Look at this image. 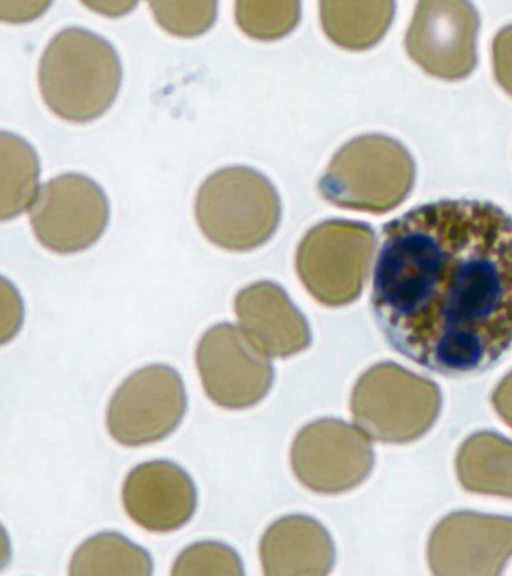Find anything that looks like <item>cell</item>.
I'll use <instances>...</instances> for the list:
<instances>
[{
    "label": "cell",
    "mask_w": 512,
    "mask_h": 576,
    "mask_svg": "<svg viewBox=\"0 0 512 576\" xmlns=\"http://www.w3.org/2000/svg\"><path fill=\"white\" fill-rule=\"evenodd\" d=\"M371 308L388 344L445 376L491 367L512 345V217L439 200L380 233Z\"/></svg>",
    "instance_id": "6da1fadb"
},
{
    "label": "cell",
    "mask_w": 512,
    "mask_h": 576,
    "mask_svg": "<svg viewBox=\"0 0 512 576\" xmlns=\"http://www.w3.org/2000/svg\"><path fill=\"white\" fill-rule=\"evenodd\" d=\"M121 76L113 46L79 27L59 31L45 48L38 68L44 102L54 114L72 122L101 116L115 100Z\"/></svg>",
    "instance_id": "7a4b0ae2"
},
{
    "label": "cell",
    "mask_w": 512,
    "mask_h": 576,
    "mask_svg": "<svg viewBox=\"0 0 512 576\" xmlns=\"http://www.w3.org/2000/svg\"><path fill=\"white\" fill-rule=\"evenodd\" d=\"M426 385L393 365L369 371L351 402L354 423L367 436L404 443L421 436L436 417L437 406Z\"/></svg>",
    "instance_id": "3957f363"
},
{
    "label": "cell",
    "mask_w": 512,
    "mask_h": 576,
    "mask_svg": "<svg viewBox=\"0 0 512 576\" xmlns=\"http://www.w3.org/2000/svg\"><path fill=\"white\" fill-rule=\"evenodd\" d=\"M186 405L180 375L167 365H149L132 373L115 391L107 409V428L124 446L154 443L176 429Z\"/></svg>",
    "instance_id": "277c9868"
},
{
    "label": "cell",
    "mask_w": 512,
    "mask_h": 576,
    "mask_svg": "<svg viewBox=\"0 0 512 576\" xmlns=\"http://www.w3.org/2000/svg\"><path fill=\"white\" fill-rule=\"evenodd\" d=\"M29 216L39 242L57 253H74L94 244L104 231L109 206L92 179L66 173L38 189Z\"/></svg>",
    "instance_id": "5b68a950"
},
{
    "label": "cell",
    "mask_w": 512,
    "mask_h": 576,
    "mask_svg": "<svg viewBox=\"0 0 512 576\" xmlns=\"http://www.w3.org/2000/svg\"><path fill=\"white\" fill-rule=\"evenodd\" d=\"M374 463L366 435L335 418L310 423L297 434L291 465L298 480L310 490L337 494L362 483Z\"/></svg>",
    "instance_id": "8992f818"
},
{
    "label": "cell",
    "mask_w": 512,
    "mask_h": 576,
    "mask_svg": "<svg viewBox=\"0 0 512 576\" xmlns=\"http://www.w3.org/2000/svg\"><path fill=\"white\" fill-rule=\"evenodd\" d=\"M478 16L466 1H421L406 35L410 57L426 72L454 80L475 66Z\"/></svg>",
    "instance_id": "52a82bcc"
},
{
    "label": "cell",
    "mask_w": 512,
    "mask_h": 576,
    "mask_svg": "<svg viewBox=\"0 0 512 576\" xmlns=\"http://www.w3.org/2000/svg\"><path fill=\"white\" fill-rule=\"evenodd\" d=\"M127 515L151 532H171L186 524L197 502L190 476L178 465L154 460L134 467L122 487Z\"/></svg>",
    "instance_id": "ba28073f"
},
{
    "label": "cell",
    "mask_w": 512,
    "mask_h": 576,
    "mask_svg": "<svg viewBox=\"0 0 512 576\" xmlns=\"http://www.w3.org/2000/svg\"><path fill=\"white\" fill-rule=\"evenodd\" d=\"M226 328H213L200 340L196 363L208 397L227 409H241L266 393L271 373L267 365L248 359Z\"/></svg>",
    "instance_id": "9c48e42d"
},
{
    "label": "cell",
    "mask_w": 512,
    "mask_h": 576,
    "mask_svg": "<svg viewBox=\"0 0 512 576\" xmlns=\"http://www.w3.org/2000/svg\"><path fill=\"white\" fill-rule=\"evenodd\" d=\"M260 556L268 576L325 575L333 566L335 552L324 527L304 515L286 516L274 522L261 540Z\"/></svg>",
    "instance_id": "30bf717a"
},
{
    "label": "cell",
    "mask_w": 512,
    "mask_h": 576,
    "mask_svg": "<svg viewBox=\"0 0 512 576\" xmlns=\"http://www.w3.org/2000/svg\"><path fill=\"white\" fill-rule=\"evenodd\" d=\"M152 560L142 547L117 532H101L85 540L74 552L69 575L149 576Z\"/></svg>",
    "instance_id": "8fae6325"
},
{
    "label": "cell",
    "mask_w": 512,
    "mask_h": 576,
    "mask_svg": "<svg viewBox=\"0 0 512 576\" xmlns=\"http://www.w3.org/2000/svg\"><path fill=\"white\" fill-rule=\"evenodd\" d=\"M0 217L19 215L37 195L38 157L31 145L10 132L0 134Z\"/></svg>",
    "instance_id": "7c38bea8"
},
{
    "label": "cell",
    "mask_w": 512,
    "mask_h": 576,
    "mask_svg": "<svg viewBox=\"0 0 512 576\" xmlns=\"http://www.w3.org/2000/svg\"><path fill=\"white\" fill-rule=\"evenodd\" d=\"M172 575H243L236 552L225 544L204 541L186 547L175 559Z\"/></svg>",
    "instance_id": "4fadbf2b"
},
{
    "label": "cell",
    "mask_w": 512,
    "mask_h": 576,
    "mask_svg": "<svg viewBox=\"0 0 512 576\" xmlns=\"http://www.w3.org/2000/svg\"><path fill=\"white\" fill-rule=\"evenodd\" d=\"M157 22L178 36L203 33L214 21L216 3L211 1L150 2Z\"/></svg>",
    "instance_id": "5bb4252c"
},
{
    "label": "cell",
    "mask_w": 512,
    "mask_h": 576,
    "mask_svg": "<svg viewBox=\"0 0 512 576\" xmlns=\"http://www.w3.org/2000/svg\"><path fill=\"white\" fill-rule=\"evenodd\" d=\"M492 56L497 81L512 95V25L503 28L496 35Z\"/></svg>",
    "instance_id": "9a60e30c"
}]
</instances>
